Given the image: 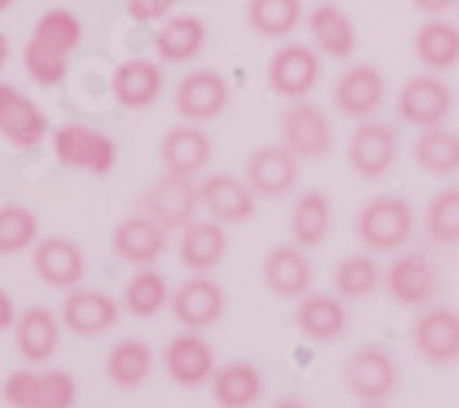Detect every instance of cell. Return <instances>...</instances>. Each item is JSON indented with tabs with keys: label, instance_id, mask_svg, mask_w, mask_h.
Returning <instances> with one entry per match:
<instances>
[{
	"label": "cell",
	"instance_id": "6da1fadb",
	"mask_svg": "<svg viewBox=\"0 0 459 408\" xmlns=\"http://www.w3.org/2000/svg\"><path fill=\"white\" fill-rule=\"evenodd\" d=\"M82 19L66 12V8H52L37 19L30 41H26V52H22V66L26 74L37 82V85H59L70 70V56L74 48L82 45Z\"/></svg>",
	"mask_w": 459,
	"mask_h": 408
},
{
	"label": "cell",
	"instance_id": "7a4b0ae2",
	"mask_svg": "<svg viewBox=\"0 0 459 408\" xmlns=\"http://www.w3.org/2000/svg\"><path fill=\"white\" fill-rule=\"evenodd\" d=\"M353 232H357L360 247H368L371 254L404 250L408 239L415 236V210L401 195H375L357 210Z\"/></svg>",
	"mask_w": 459,
	"mask_h": 408
},
{
	"label": "cell",
	"instance_id": "3957f363",
	"mask_svg": "<svg viewBox=\"0 0 459 408\" xmlns=\"http://www.w3.org/2000/svg\"><path fill=\"white\" fill-rule=\"evenodd\" d=\"M342 383H346L350 397L360 404H386L397 394L401 368L386 346H360L346 357Z\"/></svg>",
	"mask_w": 459,
	"mask_h": 408
},
{
	"label": "cell",
	"instance_id": "277c9868",
	"mask_svg": "<svg viewBox=\"0 0 459 408\" xmlns=\"http://www.w3.org/2000/svg\"><path fill=\"white\" fill-rule=\"evenodd\" d=\"M52 152L56 162L66 169H82V173H110L118 162V143H114L103 129L85 126V122H66L52 133Z\"/></svg>",
	"mask_w": 459,
	"mask_h": 408
},
{
	"label": "cell",
	"instance_id": "5b68a950",
	"mask_svg": "<svg viewBox=\"0 0 459 408\" xmlns=\"http://www.w3.org/2000/svg\"><path fill=\"white\" fill-rule=\"evenodd\" d=\"M455 107V96L448 89V82L434 70H423V74H411V78L397 89V118L411 129H437L448 122Z\"/></svg>",
	"mask_w": 459,
	"mask_h": 408
},
{
	"label": "cell",
	"instance_id": "8992f818",
	"mask_svg": "<svg viewBox=\"0 0 459 408\" xmlns=\"http://www.w3.org/2000/svg\"><path fill=\"white\" fill-rule=\"evenodd\" d=\"M408 343L430 368L459 364V309L441 306V302L415 309V320L408 327Z\"/></svg>",
	"mask_w": 459,
	"mask_h": 408
},
{
	"label": "cell",
	"instance_id": "52a82bcc",
	"mask_svg": "<svg viewBox=\"0 0 459 408\" xmlns=\"http://www.w3.org/2000/svg\"><path fill=\"white\" fill-rule=\"evenodd\" d=\"M382 291L401 309H423L441 294V273L423 250H408L382 273Z\"/></svg>",
	"mask_w": 459,
	"mask_h": 408
},
{
	"label": "cell",
	"instance_id": "ba28073f",
	"mask_svg": "<svg viewBox=\"0 0 459 408\" xmlns=\"http://www.w3.org/2000/svg\"><path fill=\"white\" fill-rule=\"evenodd\" d=\"M280 140L298 159H324L334 147V126L320 103L290 100V107L280 115Z\"/></svg>",
	"mask_w": 459,
	"mask_h": 408
},
{
	"label": "cell",
	"instance_id": "9c48e42d",
	"mask_svg": "<svg viewBox=\"0 0 459 408\" xmlns=\"http://www.w3.org/2000/svg\"><path fill=\"white\" fill-rule=\"evenodd\" d=\"M140 210L147 217H155L166 232H180V229H187L191 221H195V213L203 210V203H199V188H195V180H191V177L162 173L143 192Z\"/></svg>",
	"mask_w": 459,
	"mask_h": 408
},
{
	"label": "cell",
	"instance_id": "30bf717a",
	"mask_svg": "<svg viewBox=\"0 0 459 408\" xmlns=\"http://www.w3.org/2000/svg\"><path fill=\"white\" fill-rule=\"evenodd\" d=\"M397 155H401V140H397V129L386 126V122L364 118V122H357V129L350 133L346 159H350V169H353L357 177H364V180L386 177V173L397 166Z\"/></svg>",
	"mask_w": 459,
	"mask_h": 408
},
{
	"label": "cell",
	"instance_id": "8fae6325",
	"mask_svg": "<svg viewBox=\"0 0 459 408\" xmlns=\"http://www.w3.org/2000/svg\"><path fill=\"white\" fill-rule=\"evenodd\" d=\"M386 92H390L386 74H382L375 63H350L338 74L331 100H334V110L342 118L364 122V118H375V110L386 103Z\"/></svg>",
	"mask_w": 459,
	"mask_h": 408
},
{
	"label": "cell",
	"instance_id": "7c38bea8",
	"mask_svg": "<svg viewBox=\"0 0 459 408\" xmlns=\"http://www.w3.org/2000/svg\"><path fill=\"white\" fill-rule=\"evenodd\" d=\"M162 368L166 376L184 386V390H195V386H210L213 372H217V350L213 343L203 335V331H180L173 335L162 350Z\"/></svg>",
	"mask_w": 459,
	"mask_h": 408
},
{
	"label": "cell",
	"instance_id": "4fadbf2b",
	"mask_svg": "<svg viewBox=\"0 0 459 408\" xmlns=\"http://www.w3.org/2000/svg\"><path fill=\"white\" fill-rule=\"evenodd\" d=\"M320 82V52L301 41H283L269 59V85L283 100H309Z\"/></svg>",
	"mask_w": 459,
	"mask_h": 408
},
{
	"label": "cell",
	"instance_id": "5bb4252c",
	"mask_svg": "<svg viewBox=\"0 0 459 408\" xmlns=\"http://www.w3.org/2000/svg\"><path fill=\"white\" fill-rule=\"evenodd\" d=\"M224 287L210 276V273H191L177 291H173V299H169V309L177 317L180 327L187 331H206L213 327L221 317H224Z\"/></svg>",
	"mask_w": 459,
	"mask_h": 408
},
{
	"label": "cell",
	"instance_id": "9a60e30c",
	"mask_svg": "<svg viewBox=\"0 0 459 408\" xmlns=\"http://www.w3.org/2000/svg\"><path fill=\"white\" fill-rule=\"evenodd\" d=\"M166 243H169V232L159 225L155 217H147L143 210L126 213L110 232V247H114V254H118V262L136 265V269L155 265L166 254Z\"/></svg>",
	"mask_w": 459,
	"mask_h": 408
},
{
	"label": "cell",
	"instance_id": "2e32d148",
	"mask_svg": "<svg viewBox=\"0 0 459 408\" xmlns=\"http://www.w3.org/2000/svg\"><path fill=\"white\" fill-rule=\"evenodd\" d=\"M228 96H232V89H228L224 74L199 66V70H191L180 78V85L173 92V107H177V115L184 122L203 126V122H213L228 107Z\"/></svg>",
	"mask_w": 459,
	"mask_h": 408
},
{
	"label": "cell",
	"instance_id": "e0dca14e",
	"mask_svg": "<svg viewBox=\"0 0 459 408\" xmlns=\"http://www.w3.org/2000/svg\"><path fill=\"white\" fill-rule=\"evenodd\" d=\"M118 317H122V306L114 302L107 291H89V287H74L59 309L63 327L78 339L107 335V331H114V324H118Z\"/></svg>",
	"mask_w": 459,
	"mask_h": 408
},
{
	"label": "cell",
	"instance_id": "ac0fdd59",
	"mask_svg": "<svg viewBox=\"0 0 459 408\" xmlns=\"http://www.w3.org/2000/svg\"><path fill=\"white\" fill-rule=\"evenodd\" d=\"M48 136V118L26 92L0 82V140H8L15 152H33Z\"/></svg>",
	"mask_w": 459,
	"mask_h": 408
},
{
	"label": "cell",
	"instance_id": "d6986e66",
	"mask_svg": "<svg viewBox=\"0 0 459 408\" xmlns=\"http://www.w3.org/2000/svg\"><path fill=\"white\" fill-rule=\"evenodd\" d=\"M298 155L287 152L283 143H264L247 159V184L261 199H283L298 184Z\"/></svg>",
	"mask_w": 459,
	"mask_h": 408
},
{
	"label": "cell",
	"instance_id": "ffe728a7",
	"mask_svg": "<svg viewBox=\"0 0 459 408\" xmlns=\"http://www.w3.org/2000/svg\"><path fill=\"white\" fill-rule=\"evenodd\" d=\"M199 203L203 210L221 221V225H243L257 210V195L247 180H239L236 173H210L199 184Z\"/></svg>",
	"mask_w": 459,
	"mask_h": 408
},
{
	"label": "cell",
	"instance_id": "44dd1931",
	"mask_svg": "<svg viewBox=\"0 0 459 408\" xmlns=\"http://www.w3.org/2000/svg\"><path fill=\"white\" fill-rule=\"evenodd\" d=\"M294 324L309 343H338L350 331L346 299L331 294V291H309L305 299H298Z\"/></svg>",
	"mask_w": 459,
	"mask_h": 408
},
{
	"label": "cell",
	"instance_id": "7402d4cb",
	"mask_svg": "<svg viewBox=\"0 0 459 408\" xmlns=\"http://www.w3.org/2000/svg\"><path fill=\"white\" fill-rule=\"evenodd\" d=\"M261 280L276 299H305L313 287V265L298 243H280L264 254Z\"/></svg>",
	"mask_w": 459,
	"mask_h": 408
},
{
	"label": "cell",
	"instance_id": "603a6c76",
	"mask_svg": "<svg viewBox=\"0 0 459 408\" xmlns=\"http://www.w3.org/2000/svg\"><path fill=\"white\" fill-rule=\"evenodd\" d=\"M162 169L166 173H180V177H195L210 166L213 159V140L203 126L195 122H184V126H173L166 136H162Z\"/></svg>",
	"mask_w": 459,
	"mask_h": 408
},
{
	"label": "cell",
	"instance_id": "cb8c5ba5",
	"mask_svg": "<svg viewBox=\"0 0 459 408\" xmlns=\"http://www.w3.org/2000/svg\"><path fill=\"white\" fill-rule=\"evenodd\" d=\"M33 269L48 287L74 291L85 280V250L66 236H48L33 247Z\"/></svg>",
	"mask_w": 459,
	"mask_h": 408
},
{
	"label": "cell",
	"instance_id": "d4e9b609",
	"mask_svg": "<svg viewBox=\"0 0 459 408\" xmlns=\"http://www.w3.org/2000/svg\"><path fill=\"white\" fill-rule=\"evenodd\" d=\"M110 92L114 103L126 110H143L151 103H159L162 96V66L155 59H126L114 66L110 74Z\"/></svg>",
	"mask_w": 459,
	"mask_h": 408
},
{
	"label": "cell",
	"instance_id": "484cf974",
	"mask_svg": "<svg viewBox=\"0 0 459 408\" xmlns=\"http://www.w3.org/2000/svg\"><path fill=\"white\" fill-rule=\"evenodd\" d=\"M305 22H309L313 48L320 56H327V59H353V52H357V26H353L350 12H342L338 4L324 0V4H316L309 15H305Z\"/></svg>",
	"mask_w": 459,
	"mask_h": 408
},
{
	"label": "cell",
	"instance_id": "4316f807",
	"mask_svg": "<svg viewBox=\"0 0 459 408\" xmlns=\"http://www.w3.org/2000/svg\"><path fill=\"white\" fill-rule=\"evenodd\" d=\"M59 317L48 306H30L15 320V350L30 364H48L59 350Z\"/></svg>",
	"mask_w": 459,
	"mask_h": 408
},
{
	"label": "cell",
	"instance_id": "83f0119b",
	"mask_svg": "<svg viewBox=\"0 0 459 408\" xmlns=\"http://www.w3.org/2000/svg\"><path fill=\"white\" fill-rule=\"evenodd\" d=\"M411 52L434 74H448L459 66V26L445 15H430L411 37Z\"/></svg>",
	"mask_w": 459,
	"mask_h": 408
},
{
	"label": "cell",
	"instance_id": "f1b7e54d",
	"mask_svg": "<svg viewBox=\"0 0 459 408\" xmlns=\"http://www.w3.org/2000/svg\"><path fill=\"white\" fill-rule=\"evenodd\" d=\"M180 265L191 273H213L224 254H228V232L221 221H191L187 229H180Z\"/></svg>",
	"mask_w": 459,
	"mask_h": 408
},
{
	"label": "cell",
	"instance_id": "f546056e",
	"mask_svg": "<svg viewBox=\"0 0 459 408\" xmlns=\"http://www.w3.org/2000/svg\"><path fill=\"white\" fill-rule=\"evenodd\" d=\"M217 408H254L264 397V376L254 360H228L210 379Z\"/></svg>",
	"mask_w": 459,
	"mask_h": 408
},
{
	"label": "cell",
	"instance_id": "4dcf8cb0",
	"mask_svg": "<svg viewBox=\"0 0 459 408\" xmlns=\"http://www.w3.org/2000/svg\"><path fill=\"white\" fill-rule=\"evenodd\" d=\"M206 48V22L199 15H169L155 33V56L162 63H191Z\"/></svg>",
	"mask_w": 459,
	"mask_h": 408
},
{
	"label": "cell",
	"instance_id": "1f68e13d",
	"mask_svg": "<svg viewBox=\"0 0 459 408\" xmlns=\"http://www.w3.org/2000/svg\"><path fill=\"white\" fill-rule=\"evenodd\" d=\"M334 229V206L324 192H301L290 210V243L301 250H316Z\"/></svg>",
	"mask_w": 459,
	"mask_h": 408
},
{
	"label": "cell",
	"instance_id": "d6a6232c",
	"mask_svg": "<svg viewBox=\"0 0 459 408\" xmlns=\"http://www.w3.org/2000/svg\"><path fill=\"white\" fill-rule=\"evenodd\" d=\"M103 368H107V379L118 390H140L151 379V372H155V350L143 339H122L110 346Z\"/></svg>",
	"mask_w": 459,
	"mask_h": 408
},
{
	"label": "cell",
	"instance_id": "836d02e7",
	"mask_svg": "<svg viewBox=\"0 0 459 408\" xmlns=\"http://www.w3.org/2000/svg\"><path fill=\"white\" fill-rule=\"evenodd\" d=\"M411 162L430 177H455L459 173V133L448 126L423 129L411 143Z\"/></svg>",
	"mask_w": 459,
	"mask_h": 408
},
{
	"label": "cell",
	"instance_id": "e575fe53",
	"mask_svg": "<svg viewBox=\"0 0 459 408\" xmlns=\"http://www.w3.org/2000/svg\"><path fill=\"white\" fill-rule=\"evenodd\" d=\"M173 299V291L166 283V276L159 269H136L129 280H126V294H122V306L129 317H140V320H151V317H159Z\"/></svg>",
	"mask_w": 459,
	"mask_h": 408
},
{
	"label": "cell",
	"instance_id": "d590c367",
	"mask_svg": "<svg viewBox=\"0 0 459 408\" xmlns=\"http://www.w3.org/2000/svg\"><path fill=\"white\" fill-rule=\"evenodd\" d=\"M247 26L264 41H287L301 26V0H250Z\"/></svg>",
	"mask_w": 459,
	"mask_h": 408
},
{
	"label": "cell",
	"instance_id": "8d00e7d4",
	"mask_svg": "<svg viewBox=\"0 0 459 408\" xmlns=\"http://www.w3.org/2000/svg\"><path fill=\"white\" fill-rule=\"evenodd\" d=\"M331 283H334V294H342L346 302H368L382 287V269L371 254H350L334 265Z\"/></svg>",
	"mask_w": 459,
	"mask_h": 408
},
{
	"label": "cell",
	"instance_id": "74e56055",
	"mask_svg": "<svg viewBox=\"0 0 459 408\" xmlns=\"http://www.w3.org/2000/svg\"><path fill=\"white\" fill-rule=\"evenodd\" d=\"M423 229L427 239L437 247H459V184H448L441 188L423 213Z\"/></svg>",
	"mask_w": 459,
	"mask_h": 408
},
{
	"label": "cell",
	"instance_id": "f35d334b",
	"mask_svg": "<svg viewBox=\"0 0 459 408\" xmlns=\"http://www.w3.org/2000/svg\"><path fill=\"white\" fill-rule=\"evenodd\" d=\"M37 213L22 203L0 206V254H22L37 243Z\"/></svg>",
	"mask_w": 459,
	"mask_h": 408
},
{
	"label": "cell",
	"instance_id": "ab89813d",
	"mask_svg": "<svg viewBox=\"0 0 459 408\" xmlns=\"http://www.w3.org/2000/svg\"><path fill=\"white\" fill-rule=\"evenodd\" d=\"M78 404V383L66 368H45L37 372L30 408H74Z\"/></svg>",
	"mask_w": 459,
	"mask_h": 408
},
{
	"label": "cell",
	"instance_id": "60d3db41",
	"mask_svg": "<svg viewBox=\"0 0 459 408\" xmlns=\"http://www.w3.org/2000/svg\"><path fill=\"white\" fill-rule=\"evenodd\" d=\"M33 383H37V372H30V368H19V372H12L4 379V390H0V397L8 401V408H30Z\"/></svg>",
	"mask_w": 459,
	"mask_h": 408
},
{
	"label": "cell",
	"instance_id": "b9f144b4",
	"mask_svg": "<svg viewBox=\"0 0 459 408\" xmlns=\"http://www.w3.org/2000/svg\"><path fill=\"white\" fill-rule=\"evenodd\" d=\"M177 8V0H126V12L133 22H162Z\"/></svg>",
	"mask_w": 459,
	"mask_h": 408
},
{
	"label": "cell",
	"instance_id": "7bdbcfd3",
	"mask_svg": "<svg viewBox=\"0 0 459 408\" xmlns=\"http://www.w3.org/2000/svg\"><path fill=\"white\" fill-rule=\"evenodd\" d=\"M15 320H19V313H15V302H12V294L0 287V331H8V327H15Z\"/></svg>",
	"mask_w": 459,
	"mask_h": 408
},
{
	"label": "cell",
	"instance_id": "ee69618b",
	"mask_svg": "<svg viewBox=\"0 0 459 408\" xmlns=\"http://www.w3.org/2000/svg\"><path fill=\"white\" fill-rule=\"evenodd\" d=\"M411 4L419 12H427V15H445V12H452L459 4V0H411Z\"/></svg>",
	"mask_w": 459,
	"mask_h": 408
},
{
	"label": "cell",
	"instance_id": "f6af8a7d",
	"mask_svg": "<svg viewBox=\"0 0 459 408\" xmlns=\"http://www.w3.org/2000/svg\"><path fill=\"white\" fill-rule=\"evenodd\" d=\"M273 408H313V404H309V401H305V397L283 394V397H276V401H273Z\"/></svg>",
	"mask_w": 459,
	"mask_h": 408
},
{
	"label": "cell",
	"instance_id": "bcb514c9",
	"mask_svg": "<svg viewBox=\"0 0 459 408\" xmlns=\"http://www.w3.org/2000/svg\"><path fill=\"white\" fill-rule=\"evenodd\" d=\"M8 56H12V41H8V33H4V30H0V70H4Z\"/></svg>",
	"mask_w": 459,
	"mask_h": 408
},
{
	"label": "cell",
	"instance_id": "7dc6e473",
	"mask_svg": "<svg viewBox=\"0 0 459 408\" xmlns=\"http://www.w3.org/2000/svg\"><path fill=\"white\" fill-rule=\"evenodd\" d=\"M12 4H15V0H0V15H4V12L12 8Z\"/></svg>",
	"mask_w": 459,
	"mask_h": 408
},
{
	"label": "cell",
	"instance_id": "c3c4849f",
	"mask_svg": "<svg viewBox=\"0 0 459 408\" xmlns=\"http://www.w3.org/2000/svg\"><path fill=\"white\" fill-rule=\"evenodd\" d=\"M364 408H386V404H364Z\"/></svg>",
	"mask_w": 459,
	"mask_h": 408
},
{
	"label": "cell",
	"instance_id": "681fc988",
	"mask_svg": "<svg viewBox=\"0 0 459 408\" xmlns=\"http://www.w3.org/2000/svg\"><path fill=\"white\" fill-rule=\"evenodd\" d=\"M0 401H4V397H0Z\"/></svg>",
	"mask_w": 459,
	"mask_h": 408
},
{
	"label": "cell",
	"instance_id": "f907efd6",
	"mask_svg": "<svg viewBox=\"0 0 459 408\" xmlns=\"http://www.w3.org/2000/svg\"><path fill=\"white\" fill-rule=\"evenodd\" d=\"M455 8H459V4H455Z\"/></svg>",
	"mask_w": 459,
	"mask_h": 408
}]
</instances>
